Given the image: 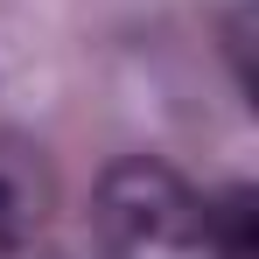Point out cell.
I'll return each mask as SVG.
<instances>
[{
	"instance_id": "6da1fadb",
	"label": "cell",
	"mask_w": 259,
	"mask_h": 259,
	"mask_svg": "<svg viewBox=\"0 0 259 259\" xmlns=\"http://www.w3.org/2000/svg\"><path fill=\"white\" fill-rule=\"evenodd\" d=\"M105 259H231L217 210L161 161H119L98 182Z\"/></svg>"
},
{
	"instance_id": "7a4b0ae2",
	"label": "cell",
	"mask_w": 259,
	"mask_h": 259,
	"mask_svg": "<svg viewBox=\"0 0 259 259\" xmlns=\"http://www.w3.org/2000/svg\"><path fill=\"white\" fill-rule=\"evenodd\" d=\"M21 189H14V182H7V175H0V238H7V231H21Z\"/></svg>"
}]
</instances>
